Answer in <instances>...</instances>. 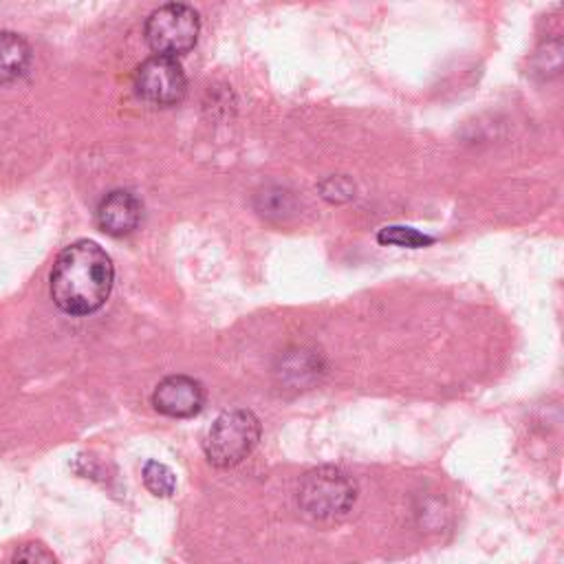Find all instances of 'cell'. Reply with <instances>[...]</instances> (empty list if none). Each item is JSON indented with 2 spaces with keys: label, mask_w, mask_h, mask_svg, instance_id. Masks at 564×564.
Here are the masks:
<instances>
[{
  "label": "cell",
  "mask_w": 564,
  "mask_h": 564,
  "mask_svg": "<svg viewBox=\"0 0 564 564\" xmlns=\"http://www.w3.org/2000/svg\"><path fill=\"white\" fill-rule=\"evenodd\" d=\"M115 280L110 256L93 240L62 249L51 271V297L68 315H88L104 306Z\"/></svg>",
  "instance_id": "cell-1"
},
{
  "label": "cell",
  "mask_w": 564,
  "mask_h": 564,
  "mask_svg": "<svg viewBox=\"0 0 564 564\" xmlns=\"http://www.w3.org/2000/svg\"><path fill=\"white\" fill-rule=\"evenodd\" d=\"M357 498V487L337 467L311 469L297 489L300 509L313 520H337L346 516Z\"/></svg>",
  "instance_id": "cell-2"
},
{
  "label": "cell",
  "mask_w": 564,
  "mask_h": 564,
  "mask_svg": "<svg viewBox=\"0 0 564 564\" xmlns=\"http://www.w3.org/2000/svg\"><path fill=\"white\" fill-rule=\"evenodd\" d=\"M260 438V421L249 410L223 412L205 436V456L216 467H234L245 460Z\"/></svg>",
  "instance_id": "cell-3"
},
{
  "label": "cell",
  "mask_w": 564,
  "mask_h": 564,
  "mask_svg": "<svg viewBox=\"0 0 564 564\" xmlns=\"http://www.w3.org/2000/svg\"><path fill=\"white\" fill-rule=\"evenodd\" d=\"M200 33L198 13L183 2H167L145 20V40L156 55L174 57L194 48Z\"/></svg>",
  "instance_id": "cell-4"
},
{
  "label": "cell",
  "mask_w": 564,
  "mask_h": 564,
  "mask_svg": "<svg viewBox=\"0 0 564 564\" xmlns=\"http://www.w3.org/2000/svg\"><path fill=\"white\" fill-rule=\"evenodd\" d=\"M134 88L152 106H172L185 97L187 79L174 57L152 55L137 68Z\"/></svg>",
  "instance_id": "cell-5"
},
{
  "label": "cell",
  "mask_w": 564,
  "mask_h": 564,
  "mask_svg": "<svg viewBox=\"0 0 564 564\" xmlns=\"http://www.w3.org/2000/svg\"><path fill=\"white\" fill-rule=\"evenodd\" d=\"M156 412L172 419H189L205 405V390L200 381L187 375H170L161 379L152 392Z\"/></svg>",
  "instance_id": "cell-6"
},
{
  "label": "cell",
  "mask_w": 564,
  "mask_h": 564,
  "mask_svg": "<svg viewBox=\"0 0 564 564\" xmlns=\"http://www.w3.org/2000/svg\"><path fill=\"white\" fill-rule=\"evenodd\" d=\"M141 200L126 189L106 194L97 207V225L108 236H126L137 229L141 220Z\"/></svg>",
  "instance_id": "cell-7"
},
{
  "label": "cell",
  "mask_w": 564,
  "mask_h": 564,
  "mask_svg": "<svg viewBox=\"0 0 564 564\" xmlns=\"http://www.w3.org/2000/svg\"><path fill=\"white\" fill-rule=\"evenodd\" d=\"M29 64H31L29 42L13 31H0V84L22 77Z\"/></svg>",
  "instance_id": "cell-8"
},
{
  "label": "cell",
  "mask_w": 564,
  "mask_h": 564,
  "mask_svg": "<svg viewBox=\"0 0 564 564\" xmlns=\"http://www.w3.org/2000/svg\"><path fill=\"white\" fill-rule=\"evenodd\" d=\"M377 240L381 245H394V247H405V249H421V247H427L432 245V236L414 229V227H403V225H390V227H383L379 234H377Z\"/></svg>",
  "instance_id": "cell-9"
},
{
  "label": "cell",
  "mask_w": 564,
  "mask_h": 564,
  "mask_svg": "<svg viewBox=\"0 0 564 564\" xmlns=\"http://www.w3.org/2000/svg\"><path fill=\"white\" fill-rule=\"evenodd\" d=\"M143 485L159 498H167L176 489V476L174 471L159 463V460H148L143 465Z\"/></svg>",
  "instance_id": "cell-10"
},
{
  "label": "cell",
  "mask_w": 564,
  "mask_h": 564,
  "mask_svg": "<svg viewBox=\"0 0 564 564\" xmlns=\"http://www.w3.org/2000/svg\"><path fill=\"white\" fill-rule=\"evenodd\" d=\"M11 564H55V555L42 542H24L13 551Z\"/></svg>",
  "instance_id": "cell-11"
}]
</instances>
